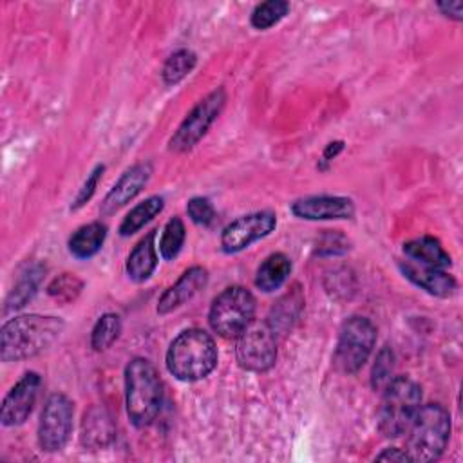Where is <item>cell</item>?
<instances>
[{"label": "cell", "instance_id": "6da1fadb", "mask_svg": "<svg viewBox=\"0 0 463 463\" xmlns=\"http://www.w3.org/2000/svg\"><path fill=\"white\" fill-rule=\"evenodd\" d=\"M65 322L49 315H22L7 320L0 333L4 362H18L49 349L63 333Z\"/></svg>", "mask_w": 463, "mask_h": 463}, {"label": "cell", "instance_id": "7a4b0ae2", "mask_svg": "<svg viewBox=\"0 0 463 463\" xmlns=\"http://www.w3.org/2000/svg\"><path fill=\"white\" fill-rule=\"evenodd\" d=\"M217 365V345L204 329H184L166 351V369L181 382H197Z\"/></svg>", "mask_w": 463, "mask_h": 463}, {"label": "cell", "instance_id": "3957f363", "mask_svg": "<svg viewBox=\"0 0 463 463\" xmlns=\"http://www.w3.org/2000/svg\"><path fill=\"white\" fill-rule=\"evenodd\" d=\"M125 402L127 414L136 427L150 425L163 402V385L152 362L132 358L125 369Z\"/></svg>", "mask_w": 463, "mask_h": 463}, {"label": "cell", "instance_id": "277c9868", "mask_svg": "<svg viewBox=\"0 0 463 463\" xmlns=\"http://www.w3.org/2000/svg\"><path fill=\"white\" fill-rule=\"evenodd\" d=\"M407 454L411 461L438 459L450 438V414L439 403H427L418 409L407 429Z\"/></svg>", "mask_w": 463, "mask_h": 463}, {"label": "cell", "instance_id": "5b68a950", "mask_svg": "<svg viewBox=\"0 0 463 463\" xmlns=\"http://www.w3.org/2000/svg\"><path fill=\"white\" fill-rule=\"evenodd\" d=\"M421 403V387L409 376H394L382 389L378 407V429L385 438L407 432Z\"/></svg>", "mask_w": 463, "mask_h": 463}, {"label": "cell", "instance_id": "8992f818", "mask_svg": "<svg viewBox=\"0 0 463 463\" xmlns=\"http://www.w3.org/2000/svg\"><path fill=\"white\" fill-rule=\"evenodd\" d=\"M255 315V297L242 286H232L221 291L208 311V322L213 333L222 338H237Z\"/></svg>", "mask_w": 463, "mask_h": 463}, {"label": "cell", "instance_id": "52a82bcc", "mask_svg": "<svg viewBox=\"0 0 463 463\" xmlns=\"http://www.w3.org/2000/svg\"><path fill=\"white\" fill-rule=\"evenodd\" d=\"M376 344L374 324L362 315L349 317L338 333L336 349L333 354L335 367L344 374H353L362 369Z\"/></svg>", "mask_w": 463, "mask_h": 463}, {"label": "cell", "instance_id": "ba28073f", "mask_svg": "<svg viewBox=\"0 0 463 463\" xmlns=\"http://www.w3.org/2000/svg\"><path fill=\"white\" fill-rule=\"evenodd\" d=\"M226 103V92L222 87L212 90L208 96H204L183 119V123L177 127L174 136L170 137V150L172 152H188L194 148L203 136L208 132V128L213 125L217 116L221 114L222 107Z\"/></svg>", "mask_w": 463, "mask_h": 463}, {"label": "cell", "instance_id": "9c48e42d", "mask_svg": "<svg viewBox=\"0 0 463 463\" xmlns=\"http://www.w3.org/2000/svg\"><path fill=\"white\" fill-rule=\"evenodd\" d=\"M237 362L242 369L262 373L277 360V333L269 324H250L239 336L235 347Z\"/></svg>", "mask_w": 463, "mask_h": 463}, {"label": "cell", "instance_id": "30bf717a", "mask_svg": "<svg viewBox=\"0 0 463 463\" xmlns=\"http://www.w3.org/2000/svg\"><path fill=\"white\" fill-rule=\"evenodd\" d=\"M72 402L61 394L54 392L45 400L38 423V443L47 452L61 450L72 432Z\"/></svg>", "mask_w": 463, "mask_h": 463}, {"label": "cell", "instance_id": "8fae6325", "mask_svg": "<svg viewBox=\"0 0 463 463\" xmlns=\"http://www.w3.org/2000/svg\"><path fill=\"white\" fill-rule=\"evenodd\" d=\"M277 226V217L271 212H253L232 221L221 233V248L226 253H237L255 241L269 235Z\"/></svg>", "mask_w": 463, "mask_h": 463}, {"label": "cell", "instance_id": "7c38bea8", "mask_svg": "<svg viewBox=\"0 0 463 463\" xmlns=\"http://www.w3.org/2000/svg\"><path fill=\"white\" fill-rule=\"evenodd\" d=\"M42 385V378L38 373H25L14 385L13 389L5 394L4 402H2V409H0V420L2 425L5 427H14V425H22L38 398V391Z\"/></svg>", "mask_w": 463, "mask_h": 463}, {"label": "cell", "instance_id": "4fadbf2b", "mask_svg": "<svg viewBox=\"0 0 463 463\" xmlns=\"http://www.w3.org/2000/svg\"><path fill=\"white\" fill-rule=\"evenodd\" d=\"M291 212L306 221L351 219L354 215V204L349 197L342 195H309L297 199L291 204Z\"/></svg>", "mask_w": 463, "mask_h": 463}, {"label": "cell", "instance_id": "5bb4252c", "mask_svg": "<svg viewBox=\"0 0 463 463\" xmlns=\"http://www.w3.org/2000/svg\"><path fill=\"white\" fill-rule=\"evenodd\" d=\"M152 175V165L150 163H137L123 172V175L116 181V184L109 190L101 203V213L112 215L119 208H123L127 203H130L148 183Z\"/></svg>", "mask_w": 463, "mask_h": 463}, {"label": "cell", "instance_id": "9a60e30c", "mask_svg": "<svg viewBox=\"0 0 463 463\" xmlns=\"http://www.w3.org/2000/svg\"><path fill=\"white\" fill-rule=\"evenodd\" d=\"M208 282V271L201 266L188 268L174 286H170L157 302V313L166 315L177 307H181L184 302L194 298Z\"/></svg>", "mask_w": 463, "mask_h": 463}, {"label": "cell", "instance_id": "2e32d148", "mask_svg": "<svg viewBox=\"0 0 463 463\" xmlns=\"http://www.w3.org/2000/svg\"><path fill=\"white\" fill-rule=\"evenodd\" d=\"M400 269L411 282H414L418 288L425 289L430 295L445 298L456 291V280L452 275H449L447 269L421 266L407 259L400 262Z\"/></svg>", "mask_w": 463, "mask_h": 463}, {"label": "cell", "instance_id": "e0dca14e", "mask_svg": "<svg viewBox=\"0 0 463 463\" xmlns=\"http://www.w3.org/2000/svg\"><path fill=\"white\" fill-rule=\"evenodd\" d=\"M116 427L110 414L101 407H92L83 414L80 441L89 450H99L112 443Z\"/></svg>", "mask_w": 463, "mask_h": 463}, {"label": "cell", "instance_id": "ac0fdd59", "mask_svg": "<svg viewBox=\"0 0 463 463\" xmlns=\"http://www.w3.org/2000/svg\"><path fill=\"white\" fill-rule=\"evenodd\" d=\"M403 255L407 260L421 266H429V268L447 269L450 266V255L445 251L439 241L430 235H423L405 242Z\"/></svg>", "mask_w": 463, "mask_h": 463}, {"label": "cell", "instance_id": "d6986e66", "mask_svg": "<svg viewBox=\"0 0 463 463\" xmlns=\"http://www.w3.org/2000/svg\"><path fill=\"white\" fill-rule=\"evenodd\" d=\"M157 266V251H156V232L146 233L128 253L127 259V275L134 282L146 280Z\"/></svg>", "mask_w": 463, "mask_h": 463}, {"label": "cell", "instance_id": "ffe728a7", "mask_svg": "<svg viewBox=\"0 0 463 463\" xmlns=\"http://www.w3.org/2000/svg\"><path fill=\"white\" fill-rule=\"evenodd\" d=\"M289 273H291L289 257L284 253H271L257 268L255 284L260 291L269 293L279 289L288 280Z\"/></svg>", "mask_w": 463, "mask_h": 463}, {"label": "cell", "instance_id": "44dd1931", "mask_svg": "<svg viewBox=\"0 0 463 463\" xmlns=\"http://www.w3.org/2000/svg\"><path fill=\"white\" fill-rule=\"evenodd\" d=\"M107 237V226L101 222H89L78 228L69 239V251L76 259H90L96 255Z\"/></svg>", "mask_w": 463, "mask_h": 463}, {"label": "cell", "instance_id": "7402d4cb", "mask_svg": "<svg viewBox=\"0 0 463 463\" xmlns=\"http://www.w3.org/2000/svg\"><path fill=\"white\" fill-rule=\"evenodd\" d=\"M165 206V201L163 197L159 195H152V197H146L143 203L136 204L121 221L119 224V233L123 237H128L136 232H139L146 222H150Z\"/></svg>", "mask_w": 463, "mask_h": 463}, {"label": "cell", "instance_id": "603a6c76", "mask_svg": "<svg viewBox=\"0 0 463 463\" xmlns=\"http://www.w3.org/2000/svg\"><path fill=\"white\" fill-rule=\"evenodd\" d=\"M195 63L197 56L190 49H179L174 54H170L161 71L165 85H175L181 80H184L194 71Z\"/></svg>", "mask_w": 463, "mask_h": 463}, {"label": "cell", "instance_id": "cb8c5ba5", "mask_svg": "<svg viewBox=\"0 0 463 463\" xmlns=\"http://www.w3.org/2000/svg\"><path fill=\"white\" fill-rule=\"evenodd\" d=\"M42 275H43V268L42 266H33L29 268L25 273H22L18 284L14 286L13 293L9 295L7 298V306H5V311L9 309H18L22 306H25L27 300L33 298V295L36 293V288L42 280Z\"/></svg>", "mask_w": 463, "mask_h": 463}, {"label": "cell", "instance_id": "d4e9b609", "mask_svg": "<svg viewBox=\"0 0 463 463\" xmlns=\"http://www.w3.org/2000/svg\"><path fill=\"white\" fill-rule=\"evenodd\" d=\"M121 333V320L118 315L114 313H105L98 318V322L92 327L90 333V345L96 351H105L107 347H110L116 338Z\"/></svg>", "mask_w": 463, "mask_h": 463}, {"label": "cell", "instance_id": "484cf974", "mask_svg": "<svg viewBox=\"0 0 463 463\" xmlns=\"http://www.w3.org/2000/svg\"><path fill=\"white\" fill-rule=\"evenodd\" d=\"M289 11V4L284 0H268L262 2L259 5H255V9L251 11L250 22L255 29L264 31L273 27L275 24H279Z\"/></svg>", "mask_w": 463, "mask_h": 463}, {"label": "cell", "instance_id": "4316f807", "mask_svg": "<svg viewBox=\"0 0 463 463\" xmlns=\"http://www.w3.org/2000/svg\"><path fill=\"white\" fill-rule=\"evenodd\" d=\"M184 237H186V230L183 221L179 217H172L163 228V233L159 239V255L165 260L175 259L183 248Z\"/></svg>", "mask_w": 463, "mask_h": 463}, {"label": "cell", "instance_id": "83f0119b", "mask_svg": "<svg viewBox=\"0 0 463 463\" xmlns=\"http://www.w3.org/2000/svg\"><path fill=\"white\" fill-rule=\"evenodd\" d=\"M302 306V297L298 291L295 293H288L286 297L280 298V302L273 307L271 317H269V327L277 333L279 329H286L291 326V322L295 320V317L298 315Z\"/></svg>", "mask_w": 463, "mask_h": 463}, {"label": "cell", "instance_id": "f1b7e54d", "mask_svg": "<svg viewBox=\"0 0 463 463\" xmlns=\"http://www.w3.org/2000/svg\"><path fill=\"white\" fill-rule=\"evenodd\" d=\"M81 289H83V282L72 273H61L56 279H52L51 284L47 286L49 297L60 304L74 302L80 297Z\"/></svg>", "mask_w": 463, "mask_h": 463}, {"label": "cell", "instance_id": "f546056e", "mask_svg": "<svg viewBox=\"0 0 463 463\" xmlns=\"http://www.w3.org/2000/svg\"><path fill=\"white\" fill-rule=\"evenodd\" d=\"M392 369H394V354L392 351L385 345L383 349H380V353L376 354V362L373 365V373H371V385L374 391H382L389 380L392 378Z\"/></svg>", "mask_w": 463, "mask_h": 463}, {"label": "cell", "instance_id": "4dcf8cb0", "mask_svg": "<svg viewBox=\"0 0 463 463\" xmlns=\"http://www.w3.org/2000/svg\"><path fill=\"white\" fill-rule=\"evenodd\" d=\"M186 213L195 224L201 226H208L215 219L213 204L206 197H192L186 204Z\"/></svg>", "mask_w": 463, "mask_h": 463}, {"label": "cell", "instance_id": "1f68e13d", "mask_svg": "<svg viewBox=\"0 0 463 463\" xmlns=\"http://www.w3.org/2000/svg\"><path fill=\"white\" fill-rule=\"evenodd\" d=\"M103 170H105V166H103V165H98V166L90 172V175L87 177V181L83 183L80 194L76 195V199H74V203H72V210H78L80 206H83V204L94 195L96 186H98V183H99V179H101Z\"/></svg>", "mask_w": 463, "mask_h": 463}, {"label": "cell", "instance_id": "d6a6232c", "mask_svg": "<svg viewBox=\"0 0 463 463\" xmlns=\"http://www.w3.org/2000/svg\"><path fill=\"white\" fill-rule=\"evenodd\" d=\"M438 9L441 11V14L452 18V20H461V9H463V4L459 0H454V2H439L438 4Z\"/></svg>", "mask_w": 463, "mask_h": 463}, {"label": "cell", "instance_id": "836d02e7", "mask_svg": "<svg viewBox=\"0 0 463 463\" xmlns=\"http://www.w3.org/2000/svg\"><path fill=\"white\" fill-rule=\"evenodd\" d=\"M378 461H411L409 454L405 450H400L396 447H391V449H385L383 452H380L376 456Z\"/></svg>", "mask_w": 463, "mask_h": 463}, {"label": "cell", "instance_id": "e575fe53", "mask_svg": "<svg viewBox=\"0 0 463 463\" xmlns=\"http://www.w3.org/2000/svg\"><path fill=\"white\" fill-rule=\"evenodd\" d=\"M344 148V143L342 141H336V143H329V146H327V150L324 152V159H329L331 156L335 157L340 150Z\"/></svg>", "mask_w": 463, "mask_h": 463}]
</instances>
